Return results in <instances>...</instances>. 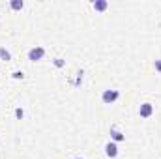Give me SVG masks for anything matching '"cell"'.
<instances>
[{
	"label": "cell",
	"instance_id": "1",
	"mask_svg": "<svg viewBox=\"0 0 161 159\" xmlns=\"http://www.w3.org/2000/svg\"><path fill=\"white\" fill-rule=\"evenodd\" d=\"M118 97H120V92H118V90H105V92H103V96H101L103 103H107V105L114 103Z\"/></svg>",
	"mask_w": 161,
	"mask_h": 159
},
{
	"label": "cell",
	"instance_id": "3",
	"mask_svg": "<svg viewBox=\"0 0 161 159\" xmlns=\"http://www.w3.org/2000/svg\"><path fill=\"white\" fill-rule=\"evenodd\" d=\"M152 112H154V107H152L150 103H142V105H141V109H139V114H141L142 118H150V116H152Z\"/></svg>",
	"mask_w": 161,
	"mask_h": 159
},
{
	"label": "cell",
	"instance_id": "7",
	"mask_svg": "<svg viewBox=\"0 0 161 159\" xmlns=\"http://www.w3.org/2000/svg\"><path fill=\"white\" fill-rule=\"evenodd\" d=\"M111 135H113V139H114V140H116V142H120V140H124V139H125V137H124V135H122L120 131H118V129H114V127H113V129H111Z\"/></svg>",
	"mask_w": 161,
	"mask_h": 159
},
{
	"label": "cell",
	"instance_id": "12",
	"mask_svg": "<svg viewBox=\"0 0 161 159\" xmlns=\"http://www.w3.org/2000/svg\"><path fill=\"white\" fill-rule=\"evenodd\" d=\"M154 66H156V69L161 73V60H156V62H154Z\"/></svg>",
	"mask_w": 161,
	"mask_h": 159
},
{
	"label": "cell",
	"instance_id": "6",
	"mask_svg": "<svg viewBox=\"0 0 161 159\" xmlns=\"http://www.w3.org/2000/svg\"><path fill=\"white\" fill-rule=\"evenodd\" d=\"M9 6H11V9H15V11H19V9H23V6H25V2H23V0H11V2H9Z\"/></svg>",
	"mask_w": 161,
	"mask_h": 159
},
{
	"label": "cell",
	"instance_id": "8",
	"mask_svg": "<svg viewBox=\"0 0 161 159\" xmlns=\"http://www.w3.org/2000/svg\"><path fill=\"white\" fill-rule=\"evenodd\" d=\"M0 58H2V60H6V62H8V60H11V54H9V51H6L4 47H0Z\"/></svg>",
	"mask_w": 161,
	"mask_h": 159
},
{
	"label": "cell",
	"instance_id": "13",
	"mask_svg": "<svg viewBox=\"0 0 161 159\" xmlns=\"http://www.w3.org/2000/svg\"><path fill=\"white\" fill-rule=\"evenodd\" d=\"M77 159H79V157H77Z\"/></svg>",
	"mask_w": 161,
	"mask_h": 159
},
{
	"label": "cell",
	"instance_id": "11",
	"mask_svg": "<svg viewBox=\"0 0 161 159\" xmlns=\"http://www.w3.org/2000/svg\"><path fill=\"white\" fill-rule=\"evenodd\" d=\"M23 114H25L23 109H17V111H15V116H17V118H23Z\"/></svg>",
	"mask_w": 161,
	"mask_h": 159
},
{
	"label": "cell",
	"instance_id": "5",
	"mask_svg": "<svg viewBox=\"0 0 161 159\" xmlns=\"http://www.w3.org/2000/svg\"><path fill=\"white\" fill-rule=\"evenodd\" d=\"M107 6H109L107 0H96V2H94V9H96V11H105Z\"/></svg>",
	"mask_w": 161,
	"mask_h": 159
},
{
	"label": "cell",
	"instance_id": "4",
	"mask_svg": "<svg viewBox=\"0 0 161 159\" xmlns=\"http://www.w3.org/2000/svg\"><path fill=\"white\" fill-rule=\"evenodd\" d=\"M105 154H107L109 157H116V156H118V146H116V142H107V144H105Z\"/></svg>",
	"mask_w": 161,
	"mask_h": 159
},
{
	"label": "cell",
	"instance_id": "2",
	"mask_svg": "<svg viewBox=\"0 0 161 159\" xmlns=\"http://www.w3.org/2000/svg\"><path fill=\"white\" fill-rule=\"evenodd\" d=\"M43 56H45V49L43 47H34V49L28 51V60H32V62H38Z\"/></svg>",
	"mask_w": 161,
	"mask_h": 159
},
{
	"label": "cell",
	"instance_id": "10",
	"mask_svg": "<svg viewBox=\"0 0 161 159\" xmlns=\"http://www.w3.org/2000/svg\"><path fill=\"white\" fill-rule=\"evenodd\" d=\"M13 77H15V79H23L25 75H23V71H15V73H13Z\"/></svg>",
	"mask_w": 161,
	"mask_h": 159
},
{
	"label": "cell",
	"instance_id": "9",
	"mask_svg": "<svg viewBox=\"0 0 161 159\" xmlns=\"http://www.w3.org/2000/svg\"><path fill=\"white\" fill-rule=\"evenodd\" d=\"M54 66H56V68H62V66H64V60H62V58H56V60H54Z\"/></svg>",
	"mask_w": 161,
	"mask_h": 159
}]
</instances>
